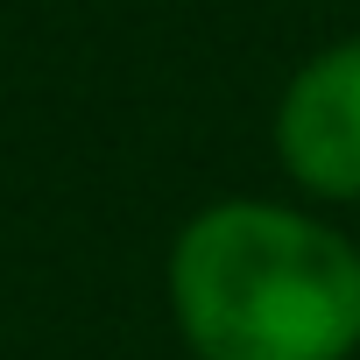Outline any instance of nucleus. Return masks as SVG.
Listing matches in <instances>:
<instances>
[{"instance_id": "1", "label": "nucleus", "mask_w": 360, "mask_h": 360, "mask_svg": "<svg viewBox=\"0 0 360 360\" xmlns=\"http://www.w3.org/2000/svg\"><path fill=\"white\" fill-rule=\"evenodd\" d=\"M162 311L191 360H360V240L297 198H212L169 233Z\"/></svg>"}, {"instance_id": "2", "label": "nucleus", "mask_w": 360, "mask_h": 360, "mask_svg": "<svg viewBox=\"0 0 360 360\" xmlns=\"http://www.w3.org/2000/svg\"><path fill=\"white\" fill-rule=\"evenodd\" d=\"M269 155L297 205H360V36L318 43L276 92Z\"/></svg>"}]
</instances>
